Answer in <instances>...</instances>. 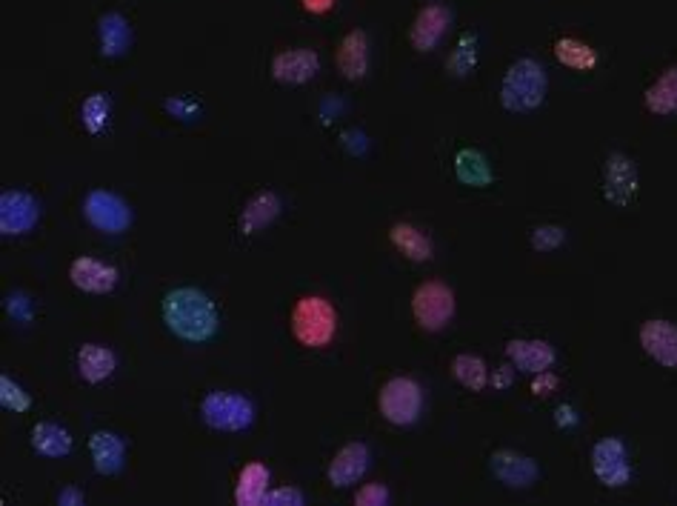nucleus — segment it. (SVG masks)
I'll use <instances>...</instances> for the list:
<instances>
[{
    "mask_svg": "<svg viewBox=\"0 0 677 506\" xmlns=\"http://www.w3.org/2000/svg\"><path fill=\"white\" fill-rule=\"evenodd\" d=\"M163 324L183 341L203 344L218 335V309L215 301L195 286H178L163 298Z\"/></svg>",
    "mask_w": 677,
    "mask_h": 506,
    "instance_id": "obj_1",
    "label": "nucleus"
},
{
    "mask_svg": "<svg viewBox=\"0 0 677 506\" xmlns=\"http://www.w3.org/2000/svg\"><path fill=\"white\" fill-rule=\"evenodd\" d=\"M340 315L335 304L323 295H303L289 312V329L306 349H323L338 335Z\"/></svg>",
    "mask_w": 677,
    "mask_h": 506,
    "instance_id": "obj_2",
    "label": "nucleus"
},
{
    "mask_svg": "<svg viewBox=\"0 0 677 506\" xmlns=\"http://www.w3.org/2000/svg\"><path fill=\"white\" fill-rule=\"evenodd\" d=\"M546 89V69L535 58H518L500 81V106L515 115L535 112L546 101Z\"/></svg>",
    "mask_w": 677,
    "mask_h": 506,
    "instance_id": "obj_3",
    "label": "nucleus"
},
{
    "mask_svg": "<svg viewBox=\"0 0 677 506\" xmlns=\"http://www.w3.org/2000/svg\"><path fill=\"white\" fill-rule=\"evenodd\" d=\"M378 409L383 421H389L392 426H412L423 412V386L406 375L389 378L380 386Z\"/></svg>",
    "mask_w": 677,
    "mask_h": 506,
    "instance_id": "obj_4",
    "label": "nucleus"
},
{
    "mask_svg": "<svg viewBox=\"0 0 677 506\" xmlns=\"http://www.w3.org/2000/svg\"><path fill=\"white\" fill-rule=\"evenodd\" d=\"M455 292L443 281H426L412 292V318L423 332H440L455 318Z\"/></svg>",
    "mask_w": 677,
    "mask_h": 506,
    "instance_id": "obj_5",
    "label": "nucleus"
},
{
    "mask_svg": "<svg viewBox=\"0 0 677 506\" xmlns=\"http://www.w3.org/2000/svg\"><path fill=\"white\" fill-rule=\"evenodd\" d=\"M200 418L220 432H240L255 421V406L238 392H209L200 401Z\"/></svg>",
    "mask_w": 677,
    "mask_h": 506,
    "instance_id": "obj_6",
    "label": "nucleus"
},
{
    "mask_svg": "<svg viewBox=\"0 0 677 506\" xmlns=\"http://www.w3.org/2000/svg\"><path fill=\"white\" fill-rule=\"evenodd\" d=\"M83 215L98 232H106V235H120L132 223L129 203L123 201L120 195H115V192H106V189H92L83 198Z\"/></svg>",
    "mask_w": 677,
    "mask_h": 506,
    "instance_id": "obj_7",
    "label": "nucleus"
},
{
    "mask_svg": "<svg viewBox=\"0 0 677 506\" xmlns=\"http://www.w3.org/2000/svg\"><path fill=\"white\" fill-rule=\"evenodd\" d=\"M592 472L600 484L609 489H620L632 481V464L629 452L620 438H603L592 446Z\"/></svg>",
    "mask_w": 677,
    "mask_h": 506,
    "instance_id": "obj_8",
    "label": "nucleus"
},
{
    "mask_svg": "<svg viewBox=\"0 0 677 506\" xmlns=\"http://www.w3.org/2000/svg\"><path fill=\"white\" fill-rule=\"evenodd\" d=\"M603 198L615 206H629L638 198V166L629 155L612 152L603 166Z\"/></svg>",
    "mask_w": 677,
    "mask_h": 506,
    "instance_id": "obj_9",
    "label": "nucleus"
},
{
    "mask_svg": "<svg viewBox=\"0 0 677 506\" xmlns=\"http://www.w3.org/2000/svg\"><path fill=\"white\" fill-rule=\"evenodd\" d=\"M489 466H492V475L503 486H509V489H529L532 484H538L540 478V466L529 455L515 452V449L492 452Z\"/></svg>",
    "mask_w": 677,
    "mask_h": 506,
    "instance_id": "obj_10",
    "label": "nucleus"
},
{
    "mask_svg": "<svg viewBox=\"0 0 677 506\" xmlns=\"http://www.w3.org/2000/svg\"><path fill=\"white\" fill-rule=\"evenodd\" d=\"M40 221V203L20 189H9L0 195V232L23 235Z\"/></svg>",
    "mask_w": 677,
    "mask_h": 506,
    "instance_id": "obj_11",
    "label": "nucleus"
},
{
    "mask_svg": "<svg viewBox=\"0 0 677 506\" xmlns=\"http://www.w3.org/2000/svg\"><path fill=\"white\" fill-rule=\"evenodd\" d=\"M640 346L643 352L666 369H677V324L666 318H652L640 326Z\"/></svg>",
    "mask_w": 677,
    "mask_h": 506,
    "instance_id": "obj_12",
    "label": "nucleus"
},
{
    "mask_svg": "<svg viewBox=\"0 0 677 506\" xmlns=\"http://www.w3.org/2000/svg\"><path fill=\"white\" fill-rule=\"evenodd\" d=\"M449 26H452V12L443 3H426L409 26V43L418 52H432L443 41Z\"/></svg>",
    "mask_w": 677,
    "mask_h": 506,
    "instance_id": "obj_13",
    "label": "nucleus"
},
{
    "mask_svg": "<svg viewBox=\"0 0 677 506\" xmlns=\"http://www.w3.org/2000/svg\"><path fill=\"white\" fill-rule=\"evenodd\" d=\"M506 358L518 372L526 375H538L552 369L558 361V352L549 341H538V338H515L506 344Z\"/></svg>",
    "mask_w": 677,
    "mask_h": 506,
    "instance_id": "obj_14",
    "label": "nucleus"
},
{
    "mask_svg": "<svg viewBox=\"0 0 677 506\" xmlns=\"http://www.w3.org/2000/svg\"><path fill=\"white\" fill-rule=\"evenodd\" d=\"M318 69L320 58L312 49H283L272 58V78L278 83H289V86L312 81L318 75Z\"/></svg>",
    "mask_w": 677,
    "mask_h": 506,
    "instance_id": "obj_15",
    "label": "nucleus"
},
{
    "mask_svg": "<svg viewBox=\"0 0 677 506\" xmlns=\"http://www.w3.org/2000/svg\"><path fill=\"white\" fill-rule=\"evenodd\" d=\"M366 469H369V449H366V444H346L335 452L332 464L326 469V478H329L332 486L346 489V486L358 484L360 478L366 475Z\"/></svg>",
    "mask_w": 677,
    "mask_h": 506,
    "instance_id": "obj_16",
    "label": "nucleus"
},
{
    "mask_svg": "<svg viewBox=\"0 0 677 506\" xmlns=\"http://www.w3.org/2000/svg\"><path fill=\"white\" fill-rule=\"evenodd\" d=\"M69 278L72 284L78 286L80 292H92V295H103V292H112L118 284V269L109 264H103L98 258H75L69 266Z\"/></svg>",
    "mask_w": 677,
    "mask_h": 506,
    "instance_id": "obj_17",
    "label": "nucleus"
},
{
    "mask_svg": "<svg viewBox=\"0 0 677 506\" xmlns=\"http://www.w3.org/2000/svg\"><path fill=\"white\" fill-rule=\"evenodd\" d=\"M335 61H338V72L346 81L366 78V72H369V41H366L363 29H352L340 38Z\"/></svg>",
    "mask_w": 677,
    "mask_h": 506,
    "instance_id": "obj_18",
    "label": "nucleus"
},
{
    "mask_svg": "<svg viewBox=\"0 0 677 506\" xmlns=\"http://www.w3.org/2000/svg\"><path fill=\"white\" fill-rule=\"evenodd\" d=\"M389 241L398 249L403 258L415 261V264H426L435 258V249H432V241L429 235L418 229L415 223H395L389 229Z\"/></svg>",
    "mask_w": 677,
    "mask_h": 506,
    "instance_id": "obj_19",
    "label": "nucleus"
},
{
    "mask_svg": "<svg viewBox=\"0 0 677 506\" xmlns=\"http://www.w3.org/2000/svg\"><path fill=\"white\" fill-rule=\"evenodd\" d=\"M269 481H272L269 469L263 464H258V461L243 466L238 475V484H235V504L238 506L263 504L266 495H269Z\"/></svg>",
    "mask_w": 677,
    "mask_h": 506,
    "instance_id": "obj_20",
    "label": "nucleus"
},
{
    "mask_svg": "<svg viewBox=\"0 0 677 506\" xmlns=\"http://www.w3.org/2000/svg\"><path fill=\"white\" fill-rule=\"evenodd\" d=\"M643 103L652 115H675L677 112V66L663 69L655 83L643 92Z\"/></svg>",
    "mask_w": 677,
    "mask_h": 506,
    "instance_id": "obj_21",
    "label": "nucleus"
},
{
    "mask_svg": "<svg viewBox=\"0 0 677 506\" xmlns=\"http://www.w3.org/2000/svg\"><path fill=\"white\" fill-rule=\"evenodd\" d=\"M98 38L103 58H120L132 46V26L120 12H109L98 21Z\"/></svg>",
    "mask_w": 677,
    "mask_h": 506,
    "instance_id": "obj_22",
    "label": "nucleus"
},
{
    "mask_svg": "<svg viewBox=\"0 0 677 506\" xmlns=\"http://www.w3.org/2000/svg\"><path fill=\"white\" fill-rule=\"evenodd\" d=\"M89 452H92V461L100 475H115L126 461V446L115 432H95L89 438Z\"/></svg>",
    "mask_w": 677,
    "mask_h": 506,
    "instance_id": "obj_23",
    "label": "nucleus"
},
{
    "mask_svg": "<svg viewBox=\"0 0 677 506\" xmlns=\"http://www.w3.org/2000/svg\"><path fill=\"white\" fill-rule=\"evenodd\" d=\"M115 366H118V361H115V352H112V349H106V346L100 344L80 346L78 369L86 384H100V381H106V378L115 372Z\"/></svg>",
    "mask_w": 677,
    "mask_h": 506,
    "instance_id": "obj_24",
    "label": "nucleus"
},
{
    "mask_svg": "<svg viewBox=\"0 0 677 506\" xmlns=\"http://www.w3.org/2000/svg\"><path fill=\"white\" fill-rule=\"evenodd\" d=\"M455 175L463 186H475V189H483L495 181L492 163L478 149H460L455 155Z\"/></svg>",
    "mask_w": 677,
    "mask_h": 506,
    "instance_id": "obj_25",
    "label": "nucleus"
},
{
    "mask_svg": "<svg viewBox=\"0 0 677 506\" xmlns=\"http://www.w3.org/2000/svg\"><path fill=\"white\" fill-rule=\"evenodd\" d=\"M280 215V198L275 192H260L252 201L243 206L240 215V232L243 235H255L258 229L269 226Z\"/></svg>",
    "mask_w": 677,
    "mask_h": 506,
    "instance_id": "obj_26",
    "label": "nucleus"
},
{
    "mask_svg": "<svg viewBox=\"0 0 677 506\" xmlns=\"http://www.w3.org/2000/svg\"><path fill=\"white\" fill-rule=\"evenodd\" d=\"M555 58H558L560 66L572 69V72H592L598 66V49H592L586 41L580 38H560L552 46Z\"/></svg>",
    "mask_w": 677,
    "mask_h": 506,
    "instance_id": "obj_27",
    "label": "nucleus"
},
{
    "mask_svg": "<svg viewBox=\"0 0 677 506\" xmlns=\"http://www.w3.org/2000/svg\"><path fill=\"white\" fill-rule=\"evenodd\" d=\"M32 449L43 458H63L72 449V435L58 424H38L32 429Z\"/></svg>",
    "mask_w": 677,
    "mask_h": 506,
    "instance_id": "obj_28",
    "label": "nucleus"
},
{
    "mask_svg": "<svg viewBox=\"0 0 677 506\" xmlns=\"http://www.w3.org/2000/svg\"><path fill=\"white\" fill-rule=\"evenodd\" d=\"M452 375H455V381H458L460 386H466V389H472V392H480V389L489 386V366H486L483 358L469 355V352H463V355H458V358L452 361Z\"/></svg>",
    "mask_w": 677,
    "mask_h": 506,
    "instance_id": "obj_29",
    "label": "nucleus"
},
{
    "mask_svg": "<svg viewBox=\"0 0 677 506\" xmlns=\"http://www.w3.org/2000/svg\"><path fill=\"white\" fill-rule=\"evenodd\" d=\"M475 66H478V38L472 32H463L455 43V49H452V55L446 58V72L452 78H466V75L475 72Z\"/></svg>",
    "mask_w": 677,
    "mask_h": 506,
    "instance_id": "obj_30",
    "label": "nucleus"
},
{
    "mask_svg": "<svg viewBox=\"0 0 677 506\" xmlns=\"http://www.w3.org/2000/svg\"><path fill=\"white\" fill-rule=\"evenodd\" d=\"M109 112H112V103H109V98H106L103 92L89 95V98L83 101V106H80V118H83L86 132L98 135L100 129H106V123H109Z\"/></svg>",
    "mask_w": 677,
    "mask_h": 506,
    "instance_id": "obj_31",
    "label": "nucleus"
},
{
    "mask_svg": "<svg viewBox=\"0 0 677 506\" xmlns=\"http://www.w3.org/2000/svg\"><path fill=\"white\" fill-rule=\"evenodd\" d=\"M566 243V229L558 223H540L532 229V249L538 252H555Z\"/></svg>",
    "mask_w": 677,
    "mask_h": 506,
    "instance_id": "obj_32",
    "label": "nucleus"
},
{
    "mask_svg": "<svg viewBox=\"0 0 677 506\" xmlns=\"http://www.w3.org/2000/svg\"><path fill=\"white\" fill-rule=\"evenodd\" d=\"M0 404L6 406V409H12V412H26L32 406V398L9 375H3L0 378Z\"/></svg>",
    "mask_w": 677,
    "mask_h": 506,
    "instance_id": "obj_33",
    "label": "nucleus"
},
{
    "mask_svg": "<svg viewBox=\"0 0 677 506\" xmlns=\"http://www.w3.org/2000/svg\"><path fill=\"white\" fill-rule=\"evenodd\" d=\"M355 504L358 506H386L389 504V489L383 484H363L355 492Z\"/></svg>",
    "mask_w": 677,
    "mask_h": 506,
    "instance_id": "obj_34",
    "label": "nucleus"
},
{
    "mask_svg": "<svg viewBox=\"0 0 677 506\" xmlns=\"http://www.w3.org/2000/svg\"><path fill=\"white\" fill-rule=\"evenodd\" d=\"M558 375L552 372V369H546V372H538V375H532V395L535 398H549L555 389H558Z\"/></svg>",
    "mask_w": 677,
    "mask_h": 506,
    "instance_id": "obj_35",
    "label": "nucleus"
},
{
    "mask_svg": "<svg viewBox=\"0 0 677 506\" xmlns=\"http://www.w3.org/2000/svg\"><path fill=\"white\" fill-rule=\"evenodd\" d=\"M263 504H292L300 506L303 504V492L295 489V486H280V489H272L269 495H266V501Z\"/></svg>",
    "mask_w": 677,
    "mask_h": 506,
    "instance_id": "obj_36",
    "label": "nucleus"
},
{
    "mask_svg": "<svg viewBox=\"0 0 677 506\" xmlns=\"http://www.w3.org/2000/svg\"><path fill=\"white\" fill-rule=\"evenodd\" d=\"M300 3H303V9L312 12V15H326V12H332V6H335L338 0H300Z\"/></svg>",
    "mask_w": 677,
    "mask_h": 506,
    "instance_id": "obj_37",
    "label": "nucleus"
},
{
    "mask_svg": "<svg viewBox=\"0 0 677 506\" xmlns=\"http://www.w3.org/2000/svg\"><path fill=\"white\" fill-rule=\"evenodd\" d=\"M555 421H558V426H575L578 424V415H575V409L569 404L558 406V412H555Z\"/></svg>",
    "mask_w": 677,
    "mask_h": 506,
    "instance_id": "obj_38",
    "label": "nucleus"
},
{
    "mask_svg": "<svg viewBox=\"0 0 677 506\" xmlns=\"http://www.w3.org/2000/svg\"><path fill=\"white\" fill-rule=\"evenodd\" d=\"M489 384L495 386V389H503V386L512 384V369L509 366H503V369H495V375H489Z\"/></svg>",
    "mask_w": 677,
    "mask_h": 506,
    "instance_id": "obj_39",
    "label": "nucleus"
},
{
    "mask_svg": "<svg viewBox=\"0 0 677 506\" xmlns=\"http://www.w3.org/2000/svg\"><path fill=\"white\" fill-rule=\"evenodd\" d=\"M58 504L60 506L83 504V492H78V489H66V492H60L58 495Z\"/></svg>",
    "mask_w": 677,
    "mask_h": 506,
    "instance_id": "obj_40",
    "label": "nucleus"
}]
</instances>
